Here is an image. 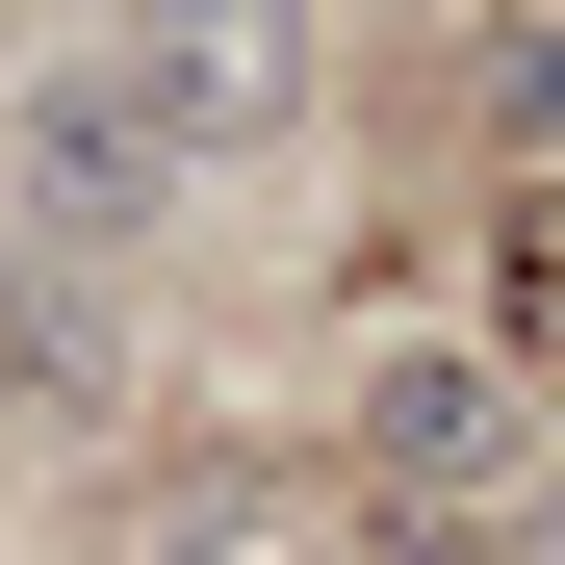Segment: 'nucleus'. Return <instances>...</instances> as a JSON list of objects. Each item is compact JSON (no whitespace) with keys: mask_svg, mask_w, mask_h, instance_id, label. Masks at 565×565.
I'll return each instance as SVG.
<instances>
[{"mask_svg":"<svg viewBox=\"0 0 565 565\" xmlns=\"http://www.w3.org/2000/svg\"><path fill=\"white\" fill-rule=\"evenodd\" d=\"M129 386V334H104V282H0V462H52V437H104Z\"/></svg>","mask_w":565,"mask_h":565,"instance_id":"7ed1b4c3","label":"nucleus"},{"mask_svg":"<svg viewBox=\"0 0 565 565\" xmlns=\"http://www.w3.org/2000/svg\"><path fill=\"white\" fill-rule=\"evenodd\" d=\"M0 180H26V232H52V257H154L206 154L154 129V77H129V26H77V52H26V77H0Z\"/></svg>","mask_w":565,"mask_h":565,"instance_id":"f03ea898","label":"nucleus"},{"mask_svg":"<svg viewBox=\"0 0 565 565\" xmlns=\"http://www.w3.org/2000/svg\"><path fill=\"white\" fill-rule=\"evenodd\" d=\"M489 129H514V180H565V26H489Z\"/></svg>","mask_w":565,"mask_h":565,"instance_id":"423d86ee","label":"nucleus"},{"mask_svg":"<svg viewBox=\"0 0 565 565\" xmlns=\"http://www.w3.org/2000/svg\"><path fill=\"white\" fill-rule=\"evenodd\" d=\"M462 334H489L514 386H565V180H489V232H462Z\"/></svg>","mask_w":565,"mask_h":565,"instance_id":"39448f33","label":"nucleus"},{"mask_svg":"<svg viewBox=\"0 0 565 565\" xmlns=\"http://www.w3.org/2000/svg\"><path fill=\"white\" fill-rule=\"evenodd\" d=\"M565 462V386H514L489 334H386L334 386V489H360V565H462L514 489Z\"/></svg>","mask_w":565,"mask_h":565,"instance_id":"f257e3e1","label":"nucleus"},{"mask_svg":"<svg viewBox=\"0 0 565 565\" xmlns=\"http://www.w3.org/2000/svg\"><path fill=\"white\" fill-rule=\"evenodd\" d=\"M129 77H154L180 154H257L282 104H309V52H282V26H129Z\"/></svg>","mask_w":565,"mask_h":565,"instance_id":"20e7f679","label":"nucleus"},{"mask_svg":"<svg viewBox=\"0 0 565 565\" xmlns=\"http://www.w3.org/2000/svg\"><path fill=\"white\" fill-rule=\"evenodd\" d=\"M462 565H565V462H540V489H514L489 540H462Z\"/></svg>","mask_w":565,"mask_h":565,"instance_id":"0eeeda50","label":"nucleus"}]
</instances>
